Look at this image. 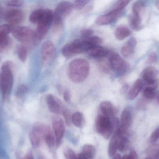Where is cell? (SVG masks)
Segmentation results:
<instances>
[{"mask_svg":"<svg viewBox=\"0 0 159 159\" xmlns=\"http://www.w3.org/2000/svg\"><path fill=\"white\" fill-rule=\"evenodd\" d=\"M89 70V64L86 60L76 59L69 64L68 75L72 82L80 83L88 77Z\"/></svg>","mask_w":159,"mask_h":159,"instance_id":"1","label":"cell"},{"mask_svg":"<svg viewBox=\"0 0 159 159\" xmlns=\"http://www.w3.org/2000/svg\"><path fill=\"white\" fill-rule=\"evenodd\" d=\"M14 84V75L12 63L9 61L4 62L0 70V87L3 99L9 97Z\"/></svg>","mask_w":159,"mask_h":159,"instance_id":"2","label":"cell"},{"mask_svg":"<svg viewBox=\"0 0 159 159\" xmlns=\"http://www.w3.org/2000/svg\"><path fill=\"white\" fill-rule=\"evenodd\" d=\"M112 118L99 112L95 120L96 131L106 139H108L115 132Z\"/></svg>","mask_w":159,"mask_h":159,"instance_id":"3","label":"cell"},{"mask_svg":"<svg viewBox=\"0 0 159 159\" xmlns=\"http://www.w3.org/2000/svg\"><path fill=\"white\" fill-rule=\"evenodd\" d=\"M84 39H77L65 45L61 50L62 55L65 57L70 58L77 54L87 52L90 48Z\"/></svg>","mask_w":159,"mask_h":159,"instance_id":"4","label":"cell"},{"mask_svg":"<svg viewBox=\"0 0 159 159\" xmlns=\"http://www.w3.org/2000/svg\"><path fill=\"white\" fill-rule=\"evenodd\" d=\"M12 34L16 40L23 43H35L37 42L34 31L28 27L17 26L14 27Z\"/></svg>","mask_w":159,"mask_h":159,"instance_id":"5","label":"cell"},{"mask_svg":"<svg viewBox=\"0 0 159 159\" xmlns=\"http://www.w3.org/2000/svg\"><path fill=\"white\" fill-rule=\"evenodd\" d=\"M73 4L68 1H63L60 3L54 12V27L58 29L62 25L63 20L70 15L72 11Z\"/></svg>","mask_w":159,"mask_h":159,"instance_id":"6","label":"cell"},{"mask_svg":"<svg viewBox=\"0 0 159 159\" xmlns=\"http://www.w3.org/2000/svg\"><path fill=\"white\" fill-rule=\"evenodd\" d=\"M109 67L119 74L123 75L129 70V65L119 55L115 52L109 54L108 57Z\"/></svg>","mask_w":159,"mask_h":159,"instance_id":"7","label":"cell"},{"mask_svg":"<svg viewBox=\"0 0 159 159\" xmlns=\"http://www.w3.org/2000/svg\"><path fill=\"white\" fill-rule=\"evenodd\" d=\"M47 125L41 122L35 123L30 133V139L33 147L37 148L44 140L45 132Z\"/></svg>","mask_w":159,"mask_h":159,"instance_id":"8","label":"cell"},{"mask_svg":"<svg viewBox=\"0 0 159 159\" xmlns=\"http://www.w3.org/2000/svg\"><path fill=\"white\" fill-rule=\"evenodd\" d=\"M52 124L56 139V146L58 148L61 144L65 134V123L61 117L56 116L52 118Z\"/></svg>","mask_w":159,"mask_h":159,"instance_id":"9","label":"cell"},{"mask_svg":"<svg viewBox=\"0 0 159 159\" xmlns=\"http://www.w3.org/2000/svg\"><path fill=\"white\" fill-rule=\"evenodd\" d=\"M56 54V48L54 44L49 41H47L43 44L41 48L42 61L45 64L52 61Z\"/></svg>","mask_w":159,"mask_h":159,"instance_id":"10","label":"cell"},{"mask_svg":"<svg viewBox=\"0 0 159 159\" xmlns=\"http://www.w3.org/2000/svg\"><path fill=\"white\" fill-rule=\"evenodd\" d=\"M47 104L50 112L57 115L62 113L64 108L60 100L53 94H48L47 96Z\"/></svg>","mask_w":159,"mask_h":159,"instance_id":"11","label":"cell"},{"mask_svg":"<svg viewBox=\"0 0 159 159\" xmlns=\"http://www.w3.org/2000/svg\"><path fill=\"white\" fill-rule=\"evenodd\" d=\"M132 116L129 108L127 107L121 114L119 130L123 135L126 134L131 125Z\"/></svg>","mask_w":159,"mask_h":159,"instance_id":"12","label":"cell"},{"mask_svg":"<svg viewBox=\"0 0 159 159\" xmlns=\"http://www.w3.org/2000/svg\"><path fill=\"white\" fill-rule=\"evenodd\" d=\"M5 19L9 24L17 25L22 22L24 19V14L19 9H10L6 12Z\"/></svg>","mask_w":159,"mask_h":159,"instance_id":"13","label":"cell"},{"mask_svg":"<svg viewBox=\"0 0 159 159\" xmlns=\"http://www.w3.org/2000/svg\"><path fill=\"white\" fill-rule=\"evenodd\" d=\"M123 136L124 135L120 132L119 129L114 132L108 146V154L109 157H113L116 154V151L118 150L120 142Z\"/></svg>","mask_w":159,"mask_h":159,"instance_id":"14","label":"cell"},{"mask_svg":"<svg viewBox=\"0 0 159 159\" xmlns=\"http://www.w3.org/2000/svg\"><path fill=\"white\" fill-rule=\"evenodd\" d=\"M121 11L112 10L108 14L98 17L96 20V23L99 26L107 25L113 22L119 16Z\"/></svg>","mask_w":159,"mask_h":159,"instance_id":"15","label":"cell"},{"mask_svg":"<svg viewBox=\"0 0 159 159\" xmlns=\"http://www.w3.org/2000/svg\"><path fill=\"white\" fill-rule=\"evenodd\" d=\"M137 41L134 37H131L123 46L120 52L123 57L129 58L131 57L134 53Z\"/></svg>","mask_w":159,"mask_h":159,"instance_id":"16","label":"cell"},{"mask_svg":"<svg viewBox=\"0 0 159 159\" xmlns=\"http://www.w3.org/2000/svg\"><path fill=\"white\" fill-rule=\"evenodd\" d=\"M87 52L90 57L94 58L104 57L110 53L109 49L99 45L92 47Z\"/></svg>","mask_w":159,"mask_h":159,"instance_id":"17","label":"cell"},{"mask_svg":"<svg viewBox=\"0 0 159 159\" xmlns=\"http://www.w3.org/2000/svg\"><path fill=\"white\" fill-rule=\"evenodd\" d=\"M158 74V71L154 67H148L143 72V78L147 85L153 84L157 79L156 77Z\"/></svg>","mask_w":159,"mask_h":159,"instance_id":"18","label":"cell"},{"mask_svg":"<svg viewBox=\"0 0 159 159\" xmlns=\"http://www.w3.org/2000/svg\"><path fill=\"white\" fill-rule=\"evenodd\" d=\"M99 112L109 117L113 118L116 115V110L111 102L108 101H104L100 104Z\"/></svg>","mask_w":159,"mask_h":159,"instance_id":"19","label":"cell"},{"mask_svg":"<svg viewBox=\"0 0 159 159\" xmlns=\"http://www.w3.org/2000/svg\"><path fill=\"white\" fill-rule=\"evenodd\" d=\"M44 140L49 148H52L56 146V139L55 135L51 129L50 126L47 125L45 132Z\"/></svg>","mask_w":159,"mask_h":159,"instance_id":"20","label":"cell"},{"mask_svg":"<svg viewBox=\"0 0 159 159\" xmlns=\"http://www.w3.org/2000/svg\"><path fill=\"white\" fill-rule=\"evenodd\" d=\"M12 45V40L8 35L0 34V53H5L8 51Z\"/></svg>","mask_w":159,"mask_h":159,"instance_id":"21","label":"cell"},{"mask_svg":"<svg viewBox=\"0 0 159 159\" xmlns=\"http://www.w3.org/2000/svg\"><path fill=\"white\" fill-rule=\"evenodd\" d=\"M143 87V83L141 80L138 79L135 81L130 90L129 92L128 96L129 99L133 100L138 95Z\"/></svg>","mask_w":159,"mask_h":159,"instance_id":"22","label":"cell"},{"mask_svg":"<svg viewBox=\"0 0 159 159\" xmlns=\"http://www.w3.org/2000/svg\"><path fill=\"white\" fill-rule=\"evenodd\" d=\"M131 31L128 27L120 26L118 27L115 32V36L118 40L122 41L131 34Z\"/></svg>","mask_w":159,"mask_h":159,"instance_id":"23","label":"cell"},{"mask_svg":"<svg viewBox=\"0 0 159 159\" xmlns=\"http://www.w3.org/2000/svg\"><path fill=\"white\" fill-rule=\"evenodd\" d=\"M72 122L75 127L79 128H82L85 124L83 114L79 112L75 113L72 115Z\"/></svg>","mask_w":159,"mask_h":159,"instance_id":"24","label":"cell"},{"mask_svg":"<svg viewBox=\"0 0 159 159\" xmlns=\"http://www.w3.org/2000/svg\"><path fill=\"white\" fill-rule=\"evenodd\" d=\"M44 13V9H39L34 10L30 16V21L32 23L38 24L43 19Z\"/></svg>","mask_w":159,"mask_h":159,"instance_id":"25","label":"cell"},{"mask_svg":"<svg viewBox=\"0 0 159 159\" xmlns=\"http://www.w3.org/2000/svg\"><path fill=\"white\" fill-rule=\"evenodd\" d=\"M141 23V16L139 14L133 13L129 18V25L132 29L134 30H138L140 28Z\"/></svg>","mask_w":159,"mask_h":159,"instance_id":"26","label":"cell"},{"mask_svg":"<svg viewBox=\"0 0 159 159\" xmlns=\"http://www.w3.org/2000/svg\"><path fill=\"white\" fill-rule=\"evenodd\" d=\"M82 152L88 159H93L96 154V149L92 145H85L82 148Z\"/></svg>","mask_w":159,"mask_h":159,"instance_id":"27","label":"cell"},{"mask_svg":"<svg viewBox=\"0 0 159 159\" xmlns=\"http://www.w3.org/2000/svg\"><path fill=\"white\" fill-rule=\"evenodd\" d=\"M144 8L145 4L141 0L137 1L133 6V13L139 14L141 16V14L144 11Z\"/></svg>","mask_w":159,"mask_h":159,"instance_id":"28","label":"cell"},{"mask_svg":"<svg viewBox=\"0 0 159 159\" xmlns=\"http://www.w3.org/2000/svg\"><path fill=\"white\" fill-rule=\"evenodd\" d=\"M18 57L22 62H26L27 58V47L25 45H21L17 50Z\"/></svg>","mask_w":159,"mask_h":159,"instance_id":"29","label":"cell"},{"mask_svg":"<svg viewBox=\"0 0 159 159\" xmlns=\"http://www.w3.org/2000/svg\"><path fill=\"white\" fill-rule=\"evenodd\" d=\"M131 1V0H118L114 6L113 10L121 11Z\"/></svg>","mask_w":159,"mask_h":159,"instance_id":"30","label":"cell"},{"mask_svg":"<svg viewBox=\"0 0 159 159\" xmlns=\"http://www.w3.org/2000/svg\"><path fill=\"white\" fill-rule=\"evenodd\" d=\"M129 140L126 137L123 136L120 142L118 150L121 152H125L129 149Z\"/></svg>","mask_w":159,"mask_h":159,"instance_id":"31","label":"cell"},{"mask_svg":"<svg viewBox=\"0 0 159 159\" xmlns=\"http://www.w3.org/2000/svg\"><path fill=\"white\" fill-rule=\"evenodd\" d=\"M143 94L145 98L152 99L156 97V93L155 89L150 87H145L143 91Z\"/></svg>","mask_w":159,"mask_h":159,"instance_id":"32","label":"cell"},{"mask_svg":"<svg viewBox=\"0 0 159 159\" xmlns=\"http://www.w3.org/2000/svg\"><path fill=\"white\" fill-rule=\"evenodd\" d=\"M14 27L13 25L9 24H3L0 26V34L8 35L10 33L12 32Z\"/></svg>","mask_w":159,"mask_h":159,"instance_id":"33","label":"cell"},{"mask_svg":"<svg viewBox=\"0 0 159 159\" xmlns=\"http://www.w3.org/2000/svg\"><path fill=\"white\" fill-rule=\"evenodd\" d=\"M90 0H75L73 4V8L80 10L83 8Z\"/></svg>","mask_w":159,"mask_h":159,"instance_id":"34","label":"cell"},{"mask_svg":"<svg viewBox=\"0 0 159 159\" xmlns=\"http://www.w3.org/2000/svg\"><path fill=\"white\" fill-rule=\"evenodd\" d=\"M62 114L65 119V123L68 126H70L72 123V115L71 114L70 112L68 109H64Z\"/></svg>","mask_w":159,"mask_h":159,"instance_id":"35","label":"cell"},{"mask_svg":"<svg viewBox=\"0 0 159 159\" xmlns=\"http://www.w3.org/2000/svg\"><path fill=\"white\" fill-rule=\"evenodd\" d=\"M23 2V0H7L6 4L8 6L18 7L22 6Z\"/></svg>","mask_w":159,"mask_h":159,"instance_id":"36","label":"cell"},{"mask_svg":"<svg viewBox=\"0 0 159 159\" xmlns=\"http://www.w3.org/2000/svg\"><path fill=\"white\" fill-rule=\"evenodd\" d=\"M64 156L66 159H77V157L73 150L68 148L64 151Z\"/></svg>","mask_w":159,"mask_h":159,"instance_id":"37","label":"cell"},{"mask_svg":"<svg viewBox=\"0 0 159 159\" xmlns=\"http://www.w3.org/2000/svg\"><path fill=\"white\" fill-rule=\"evenodd\" d=\"M28 88L25 85H21L18 88L16 94L18 97L22 96L28 92Z\"/></svg>","mask_w":159,"mask_h":159,"instance_id":"38","label":"cell"},{"mask_svg":"<svg viewBox=\"0 0 159 159\" xmlns=\"http://www.w3.org/2000/svg\"><path fill=\"white\" fill-rule=\"evenodd\" d=\"M159 138V129L155 130L150 137V142L152 143H156Z\"/></svg>","mask_w":159,"mask_h":159,"instance_id":"39","label":"cell"},{"mask_svg":"<svg viewBox=\"0 0 159 159\" xmlns=\"http://www.w3.org/2000/svg\"><path fill=\"white\" fill-rule=\"evenodd\" d=\"M93 31L92 29H83L81 31V34L83 38L90 37L93 34Z\"/></svg>","mask_w":159,"mask_h":159,"instance_id":"40","label":"cell"},{"mask_svg":"<svg viewBox=\"0 0 159 159\" xmlns=\"http://www.w3.org/2000/svg\"><path fill=\"white\" fill-rule=\"evenodd\" d=\"M120 159H137V155L134 149L131 150L129 155H125L121 157Z\"/></svg>","mask_w":159,"mask_h":159,"instance_id":"41","label":"cell"},{"mask_svg":"<svg viewBox=\"0 0 159 159\" xmlns=\"http://www.w3.org/2000/svg\"><path fill=\"white\" fill-rule=\"evenodd\" d=\"M157 56L156 53L153 52L151 53L148 56V58L147 60V62L149 64L154 63L157 61Z\"/></svg>","mask_w":159,"mask_h":159,"instance_id":"42","label":"cell"},{"mask_svg":"<svg viewBox=\"0 0 159 159\" xmlns=\"http://www.w3.org/2000/svg\"><path fill=\"white\" fill-rule=\"evenodd\" d=\"M63 98L64 101L67 102H69L71 100V93L69 89L66 90L63 93Z\"/></svg>","mask_w":159,"mask_h":159,"instance_id":"43","label":"cell"},{"mask_svg":"<svg viewBox=\"0 0 159 159\" xmlns=\"http://www.w3.org/2000/svg\"><path fill=\"white\" fill-rule=\"evenodd\" d=\"M77 159H89L83 153L79 154L77 157Z\"/></svg>","mask_w":159,"mask_h":159,"instance_id":"44","label":"cell"},{"mask_svg":"<svg viewBox=\"0 0 159 159\" xmlns=\"http://www.w3.org/2000/svg\"><path fill=\"white\" fill-rule=\"evenodd\" d=\"M113 159H120L121 157L119 154H115L113 157Z\"/></svg>","mask_w":159,"mask_h":159,"instance_id":"45","label":"cell"},{"mask_svg":"<svg viewBox=\"0 0 159 159\" xmlns=\"http://www.w3.org/2000/svg\"><path fill=\"white\" fill-rule=\"evenodd\" d=\"M156 5L157 8L159 10V0H157L156 2Z\"/></svg>","mask_w":159,"mask_h":159,"instance_id":"46","label":"cell"},{"mask_svg":"<svg viewBox=\"0 0 159 159\" xmlns=\"http://www.w3.org/2000/svg\"><path fill=\"white\" fill-rule=\"evenodd\" d=\"M157 101L159 103V93L157 95Z\"/></svg>","mask_w":159,"mask_h":159,"instance_id":"47","label":"cell"},{"mask_svg":"<svg viewBox=\"0 0 159 159\" xmlns=\"http://www.w3.org/2000/svg\"><path fill=\"white\" fill-rule=\"evenodd\" d=\"M146 159H152V158L148 157V158H146Z\"/></svg>","mask_w":159,"mask_h":159,"instance_id":"48","label":"cell"},{"mask_svg":"<svg viewBox=\"0 0 159 159\" xmlns=\"http://www.w3.org/2000/svg\"><path fill=\"white\" fill-rule=\"evenodd\" d=\"M40 159H45L44 158L42 157V158H40Z\"/></svg>","mask_w":159,"mask_h":159,"instance_id":"49","label":"cell"},{"mask_svg":"<svg viewBox=\"0 0 159 159\" xmlns=\"http://www.w3.org/2000/svg\"><path fill=\"white\" fill-rule=\"evenodd\" d=\"M0 61H1V58H0Z\"/></svg>","mask_w":159,"mask_h":159,"instance_id":"50","label":"cell"}]
</instances>
